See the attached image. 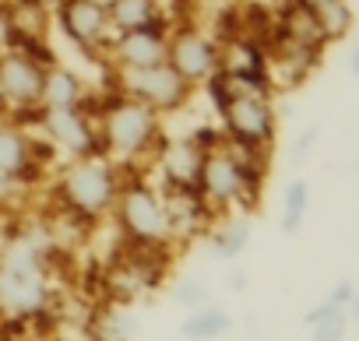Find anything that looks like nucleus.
Masks as SVG:
<instances>
[{"mask_svg":"<svg viewBox=\"0 0 359 341\" xmlns=\"http://www.w3.org/2000/svg\"><path fill=\"white\" fill-rule=\"evenodd\" d=\"M46 302V278L32 250H15L0 264V306L11 313H36Z\"/></svg>","mask_w":359,"mask_h":341,"instance_id":"1","label":"nucleus"},{"mask_svg":"<svg viewBox=\"0 0 359 341\" xmlns=\"http://www.w3.org/2000/svg\"><path fill=\"white\" fill-rule=\"evenodd\" d=\"M123 88L130 92L134 102L141 106H176L184 102L187 95V81L180 78L169 64H155V67H127V78H123Z\"/></svg>","mask_w":359,"mask_h":341,"instance_id":"2","label":"nucleus"},{"mask_svg":"<svg viewBox=\"0 0 359 341\" xmlns=\"http://www.w3.org/2000/svg\"><path fill=\"white\" fill-rule=\"evenodd\" d=\"M120 218H123V229H127L137 243H158V239L169 232L165 204H162L148 187H130V190L123 194Z\"/></svg>","mask_w":359,"mask_h":341,"instance_id":"3","label":"nucleus"},{"mask_svg":"<svg viewBox=\"0 0 359 341\" xmlns=\"http://www.w3.org/2000/svg\"><path fill=\"white\" fill-rule=\"evenodd\" d=\"M106 141L116 151H141L151 141V109L127 99L106 113Z\"/></svg>","mask_w":359,"mask_h":341,"instance_id":"4","label":"nucleus"},{"mask_svg":"<svg viewBox=\"0 0 359 341\" xmlns=\"http://www.w3.org/2000/svg\"><path fill=\"white\" fill-rule=\"evenodd\" d=\"M226 120H229V130L247 141V144H261L271 137V127H275V116L264 102V95H250V92H240L233 95L226 106H222Z\"/></svg>","mask_w":359,"mask_h":341,"instance_id":"5","label":"nucleus"},{"mask_svg":"<svg viewBox=\"0 0 359 341\" xmlns=\"http://www.w3.org/2000/svg\"><path fill=\"white\" fill-rule=\"evenodd\" d=\"M64 190H67V197H71V204L78 211L95 215V211H102L113 201V176L106 173L102 165L85 162V165H74L71 173H67Z\"/></svg>","mask_w":359,"mask_h":341,"instance_id":"6","label":"nucleus"},{"mask_svg":"<svg viewBox=\"0 0 359 341\" xmlns=\"http://www.w3.org/2000/svg\"><path fill=\"white\" fill-rule=\"evenodd\" d=\"M201 183H205V194L212 201H219V204L236 201L247 190V165L236 155H219L215 151L201 162Z\"/></svg>","mask_w":359,"mask_h":341,"instance_id":"7","label":"nucleus"},{"mask_svg":"<svg viewBox=\"0 0 359 341\" xmlns=\"http://www.w3.org/2000/svg\"><path fill=\"white\" fill-rule=\"evenodd\" d=\"M169 67L191 85V81H201L205 74H212V71L219 67V57H215L212 43H205V39L194 36V32H184V36L169 46Z\"/></svg>","mask_w":359,"mask_h":341,"instance_id":"8","label":"nucleus"},{"mask_svg":"<svg viewBox=\"0 0 359 341\" xmlns=\"http://www.w3.org/2000/svg\"><path fill=\"white\" fill-rule=\"evenodd\" d=\"M43 92V71L29 57H4L0 60V95L11 102H36Z\"/></svg>","mask_w":359,"mask_h":341,"instance_id":"9","label":"nucleus"},{"mask_svg":"<svg viewBox=\"0 0 359 341\" xmlns=\"http://www.w3.org/2000/svg\"><path fill=\"white\" fill-rule=\"evenodd\" d=\"M64 29L71 32V39L78 43H95L106 29V11L95 0H64Z\"/></svg>","mask_w":359,"mask_h":341,"instance_id":"10","label":"nucleus"},{"mask_svg":"<svg viewBox=\"0 0 359 341\" xmlns=\"http://www.w3.org/2000/svg\"><path fill=\"white\" fill-rule=\"evenodd\" d=\"M120 60H123L127 67H155V64L165 60V43H162V36L155 32V22L123 36V43H120Z\"/></svg>","mask_w":359,"mask_h":341,"instance_id":"11","label":"nucleus"},{"mask_svg":"<svg viewBox=\"0 0 359 341\" xmlns=\"http://www.w3.org/2000/svg\"><path fill=\"white\" fill-rule=\"evenodd\" d=\"M233 330V313L219 309V306H201V309H191L187 320L180 323V334L187 341H219Z\"/></svg>","mask_w":359,"mask_h":341,"instance_id":"12","label":"nucleus"},{"mask_svg":"<svg viewBox=\"0 0 359 341\" xmlns=\"http://www.w3.org/2000/svg\"><path fill=\"white\" fill-rule=\"evenodd\" d=\"M201 151H198V144H191V141H176V144H169L165 148V155H162V169H165V176L176 183V187H191L198 176H201Z\"/></svg>","mask_w":359,"mask_h":341,"instance_id":"13","label":"nucleus"},{"mask_svg":"<svg viewBox=\"0 0 359 341\" xmlns=\"http://www.w3.org/2000/svg\"><path fill=\"white\" fill-rule=\"evenodd\" d=\"M46 130L71 151H88L92 144V130L78 116V109H46Z\"/></svg>","mask_w":359,"mask_h":341,"instance_id":"14","label":"nucleus"},{"mask_svg":"<svg viewBox=\"0 0 359 341\" xmlns=\"http://www.w3.org/2000/svg\"><path fill=\"white\" fill-rule=\"evenodd\" d=\"M78 95H81L78 78H71V74H64V71L43 78L39 99L46 102V109H74V106H78Z\"/></svg>","mask_w":359,"mask_h":341,"instance_id":"15","label":"nucleus"},{"mask_svg":"<svg viewBox=\"0 0 359 341\" xmlns=\"http://www.w3.org/2000/svg\"><path fill=\"white\" fill-rule=\"evenodd\" d=\"M109 18H113V25H120L127 32L144 29V25L155 22V0H113Z\"/></svg>","mask_w":359,"mask_h":341,"instance_id":"16","label":"nucleus"},{"mask_svg":"<svg viewBox=\"0 0 359 341\" xmlns=\"http://www.w3.org/2000/svg\"><path fill=\"white\" fill-rule=\"evenodd\" d=\"M29 162V148H25V137L11 127H0V176H15L22 173Z\"/></svg>","mask_w":359,"mask_h":341,"instance_id":"17","label":"nucleus"},{"mask_svg":"<svg viewBox=\"0 0 359 341\" xmlns=\"http://www.w3.org/2000/svg\"><path fill=\"white\" fill-rule=\"evenodd\" d=\"M247 243H250V222H243V218H229V222H222L219 232H215V250H219V257H226V260L240 257Z\"/></svg>","mask_w":359,"mask_h":341,"instance_id":"18","label":"nucleus"},{"mask_svg":"<svg viewBox=\"0 0 359 341\" xmlns=\"http://www.w3.org/2000/svg\"><path fill=\"white\" fill-rule=\"evenodd\" d=\"M306 204H310V187H306L303 180L289 183V190H285V218H282V232H289V236H292V232L303 225Z\"/></svg>","mask_w":359,"mask_h":341,"instance_id":"19","label":"nucleus"},{"mask_svg":"<svg viewBox=\"0 0 359 341\" xmlns=\"http://www.w3.org/2000/svg\"><path fill=\"white\" fill-rule=\"evenodd\" d=\"M345 330H348V309H338L310 323V341H345Z\"/></svg>","mask_w":359,"mask_h":341,"instance_id":"20","label":"nucleus"},{"mask_svg":"<svg viewBox=\"0 0 359 341\" xmlns=\"http://www.w3.org/2000/svg\"><path fill=\"white\" fill-rule=\"evenodd\" d=\"M172 299L184 306V309H201V306H208V285H201V281H184V285L172 292Z\"/></svg>","mask_w":359,"mask_h":341,"instance_id":"21","label":"nucleus"},{"mask_svg":"<svg viewBox=\"0 0 359 341\" xmlns=\"http://www.w3.org/2000/svg\"><path fill=\"white\" fill-rule=\"evenodd\" d=\"M299 4H303V8H324L327 0H299Z\"/></svg>","mask_w":359,"mask_h":341,"instance_id":"22","label":"nucleus"}]
</instances>
